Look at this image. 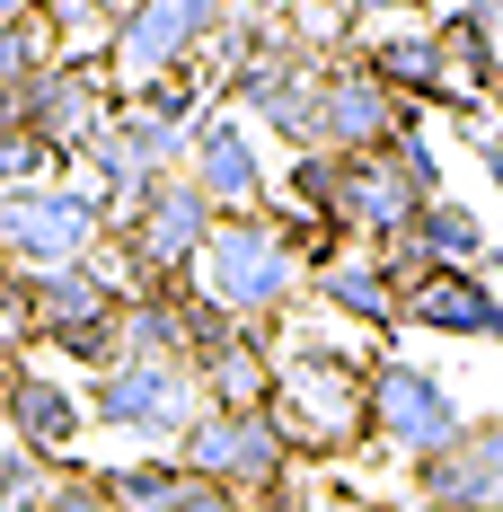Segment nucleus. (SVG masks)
<instances>
[{
  "label": "nucleus",
  "mask_w": 503,
  "mask_h": 512,
  "mask_svg": "<svg viewBox=\"0 0 503 512\" xmlns=\"http://www.w3.org/2000/svg\"><path fill=\"white\" fill-rule=\"evenodd\" d=\"M265 415L292 442V460H353V451H371V362L283 318Z\"/></svg>",
  "instance_id": "f257e3e1"
},
{
  "label": "nucleus",
  "mask_w": 503,
  "mask_h": 512,
  "mask_svg": "<svg viewBox=\"0 0 503 512\" xmlns=\"http://www.w3.org/2000/svg\"><path fill=\"white\" fill-rule=\"evenodd\" d=\"M195 292L221 309V318H239V327H283V318L309 301V265H301V248L283 239L274 204L265 212H221V221H212V239H203V256H195Z\"/></svg>",
  "instance_id": "f03ea898"
},
{
  "label": "nucleus",
  "mask_w": 503,
  "mask_h": 512,
  "mask_svg": "<svg viewBox=\"0 0 503 512\" xmlns=\"http://www.w3.org/2000/svg\"><path fill=\"white\" fill-rule=\"evenodd\" d=\"M212 221H221V212L195 195V177H159L133 212H115L98 265L124 283V301H133V292H159V283H186L203 239H212Z\"/></svg>",
  "instance_id": "7ed1b4c3"
},
{
  "label": "nucleus",
  "mask_w": 503,
  "mask_h": 512,
  "mask_svg": "<svg viewBox=\"0 0 503 512\" xmlns=\"http://www.w3.org/2000/svg\"><path fill=\"white\" fill-rule=\"evenodd\" d=\"M115 230V212L80 186V177H53V186H18L0 195V265L9 274H53V265H89Z\"/></svg>",
  "instance_id": "20e7f679"
},
{
  "label": "nucleus",
  "mask_w": 503,
  "mask_h": 512,
  "mask_svg": "<svg viewBox=\"0 0 503 512\" xmlns=\"http://www.w3.org/2000/svg\"><path fill=\"white\" fill-rule=\"evenodd\" d=\"M195 415H203V389H195V371H186V362L124 354L115 371L89 380V433L142 442V451H177Z\"/></svg>",
  "instance_id": "39448f33"
},
{
  "label": "nucleus",
  "mask_w": 503,
  "mask_h": 512,
  "mask_svg": "<svg viewBox=\"0 0 503 512\" xmlns=\"http://www.w3.org/2000/svg\"><path fill=\"white\" fill-rule=\"evenodd\" d=\"M168 460L186 468V477H203V486H221V495H239V504H256V495H274V486L301 477L292 442L274 433L265 407H203Z\"/></svg>",
  "instance_id": "423d86ee"
},
{
  "label": "nucleus",
  "mask_w": 503,
  "mask_h": 512,
  "mask_svg": "<svg viewBox=\"0 0 503 512\" xmlns=\"http://www.w3.org/2000/svg\"><path fill=\"white\" fill-rule=\"evenodd\" d=\"M459 433H468V398H459L442 371L398 362V354L371 362V442H380V451L433 460V451H451Z\"/></svg>",
  "instance_id": "0eeeda50"
},
{
  "label": "nucleus",
  "mask_w": 503,
  "mask_h": 512,
  "mask_svg": "<svg viewBox=\"0 0 503 512\" xmlns=\"http://www.w3.org/2000/svg\"><path fill=\"white\" fill-rule=\"evenodd\" d=\"M115 106H124V89H115L106 53H62V62H53L27 98L0 106V124H27L36 142H53L62 159H80L106 124H115Z\"/></svg>",
  "instance_id": "6e6552de"
},
{
  "label": "nucleus",
  "mask_w": 503,
  "mask_h": 512,
  "mask_svg": "<svg viewBox=\"0 0 503 512\" xmlns=\"http://www.w3.org/2000/svg\"><path fill=\"white\" fill-rule=\"evenodd\" d=\"M221 18H230V0H124V18H115V36H106L115 89H142L159 71H186V62L221 36Z\"/></svg>",
  "instance_id": "1a4fd4ad"
},
{
  "label": "nucleus",
  "mask_w": 503,
  "mask_h": 512,
  "mask_svg": "<svg viewBox=\"0 0 503 512\" xmlns=\"http://www.w3.org/2000/svg\"><path fill=\"white\" fill-rule=\"evenodd\" d=\"M186 177H195V195L212 212H265V204H274L265 133H256L248 115H230V106H212V115L195 124V142H186Z\"/></svg>",
  "instance_id": "9d476101"
},
{
  "label": "nucleus",
  "mask_w": 503,
  "mask_h": 512,
  "mask_svg": "<svg viewBox=\"0 0 503 512\" xmlns=\"http://www.w3.org/2000/svg\"><path fill=\"white\" fill-rule=\"evenodd\" d=\"M415 212H424V195L398 177V159H389V151L336 159V195H327V230H336V248H389V239L415 230Z\"/></svg>",
  "instance_id": "9b49d317"
},
{
  "label": "nucleus",
  "mask_w": 503,
  "mask_h": 512,
  "mask_svg": "<svg viewBox=\"0 0 503 512\" xmlns=\"http://www.w3.org/2000/svg\"><path fill=\"white\" fill-rule=\"evenodd\" d=\"M398 327L442 345H503V283L477 265H433L415 292H398Z\"/></svg>",
  "instance_id": "f8f14e48"
},
{
  "label": "nucleus",
  "mask_w": 503,
  "mask_h": 512,
  "mask_svg": "<svg viewBox=\"0 0 503 512\" xmlns=\"http://www.w3.org/2000/svg\"><path fill=\"white\" fill-rule=\"evenodd\" d=\"M406 124H424L415 106H398L353 53H336L327 62V80H318V151H336V159H353V151H389Z\"/></svg>",
  "instance_id": "ddd939ff"
},
{
  "label": "nucleus",
  "mask_w": 503,
  "mask_h": 512,
  "mask_svg": "<svg viewBox=\"0 0 503 512\" xmlns=\"http://www.w3.org/2000/svg\"><path fill=\"white\" fill-rule=\"evenodd\" d=\"M18 451H36L45 468H71L80 460V442H89V389L80 380H62L45 362H18V380H9V424H0Z\"/></svg>",
  "instance_id": "4468645a"
},
{
  "label": "nucleus",
  "mask_w": 503,
  "mask_h": 512,
  "mask_svg": "<svg viewBox=\"0 0 503 512\" xmlns=\"http://www.w3.org/2000/svg\"><path fill=\"white\" fill-rule=\"evenodd\" d=\"M415 504L424 512H503V415H468L451 451L415 460Z\"/></svg>",
  "instance_id": "2eb2a0df"
},
{
  "label": "nucleus",
  "mask_w": 503,
  "mask_h": 512,
  "mask_svg": "<svg viewBox=\"0 0 503 512\" xmlns=\"http://www.w3.org/2000/svg\"><path fill=\"white\" fill-rule=\"evenodd\" d=\"M433 45H442V115H495L503 106V36L459 0L433 18Z\"/></svg>",
  "instance_id": "dca6fc26"
},
{
  "label": "nucleus",
  "mask_w": 503,
  "mask_h": 512,
  "mask_svg": "<svg viewBox=\"0 0 503 512\" xmlns=\"http://www.w3.org/2000/svg\"><path fill=\"white\" fill-rule=\"evenodd\" d=\"M353 62H362L398 106H415V115L442 106V45H433V18H424V27H362Z\"/></svg>",
  "instance_id": "f3484780"
},
{
  "label": "nucleus",
  "mask_w": 503,
  "mask_h": 512,
  "mask_svg": "<svg viewBox=\"0 0 503 512\" xmlns=\"http://www.w3.org/2000/svg\"><path fill=\"white\" fill-rule=\"evenodd\" d=\"M27 301H36V345H53V336H71V327H106V318H124V283L89 256V265L27 274Z\"/></svg>",
  "instance_id": "a211bd4d"
},
{
  "label": "nucleus",
  "mask_w": 503,
  "mask_h": 512,
  "mask_svg": "<svg viewBox=\"0 0 503 512\" xmlns=\"http://www.w3.org/2000/svg\"><path fill=\"white\" fill-rule=\"evenodd\" d=\"M309 301L327 309V318L371 327V336H389V327H398V292H389V274H380V256H371V248L327 256V265L309 274Z\"/></svg>",
  "instance_id": "6ab92c4d"
},
{
  "label": "nucleus",
  "mask_w": 503,
  "mask_h": 512,
  "mask_svg": "<svg viewBox=\"0 0 503 512\" xmlns=\"http://www.w3.org/2000/svg\"><path fill=\"white\" fill-rule=\"evenodd\" d=\"M415 248L433 256V265H477V274H503V248L486 239V212L468 204V195H433V204L415 212Z\"/></svg>",
  "instance_id": "aec40b11"
},
{
  "label": "nucleus",
  "mask_w": 503,
  "mask_h": 512,
  "mask_svg": "<svg viewBox=\"0 0 503 512\" xmlns=\"http://www.w3.org/2000/svg\"><path fill=\"white\" fill-rule=\"evenodd\" d=\"M53 62H62V45H53V27L36 18V9H27V18H0V106L27 98Z\"/></svg>",
  "instance_id": "412c9836"
},
{
  "label": "nucleus",
  "mask_w": 503,
  "mask_h": 512,
  "mask_svg": "<svg viewBox=\"0 0 503 512\" xmlns=\"http://www.w3.org/2000/svg\"><path fill=\"white\" fill-rule=\"evenodd\" d=\"M53 177H71V159L36 142L27 124H0V195H18V186H53Z\"/></svg>",
  "instance_id": "4be33fe9"
},
{
  "label": "nucleus",
  "mask_w": 503,
  "mask_h": 512,
  "mask_svg": "<svg viewBox=\"0 0 503 512\" xmlns=\"http://www.w3.org/2000/svg\"><path fill=\"white\" fill-rule=\"evenodd\" d=\"M53 477L62 468H45L36 451H18V442H0V512H45Z\"/></svg>",
  "instance_id": "5701e85b"
},
{
  "label": "nucleus",
  "mask_w": 503,
  "mask_h": 512,
  "mask_svg": "<svg viewBox=\"0 0 503 512\" xmlns=\"http://www.w3.org/2000/svg\"><path fill=\"white\" fill-rule=\"evenodd\" d=\"M389 159H398V177L424 195V204H433V195H451V168H442V151H433V133H424V124H406L398 142H389Z\"/></svg>",
  "instance_id": "b1692460"
},
{
  "label": "nucleus",
  "mask_w": 503,
  "mask_h": 512,
  "mask_svg": "<svg viewBox=\"0 0 503 512\" xmlns=\"http://www.w3.org/2000/svg\"><path fill=\"white\" fill-rule=\"evenodd\" d=\"M45 512H124L115 504V495H106V468H62V477H53V495H45Z\"/></svg>",
  "instance_id": "393cba45"
},
{
  "label": "nucleus",
  "mask_w": 503,
  "mask_h": 512,
  "mask_svg": "<svg viewBox=\"0 0 503 512\" xmlns=\"http://www.w3.org/2000/svg\"><path fill=\"white\" fill-rule=\"evenodd\" d=\"M371 256H380V274H389V292H415V283L433 274V256L415 248V230H406V239H389V248H371Z\"/></svg>",
  "instance_id": "a878e982"
},
{
  "label": "nucleus",
  "mask_w": 503,
  "mask_h": 512,
  "mask_svg": "<svg viewBox=\"0 0 503 512\" xmlns=\"http://www.w3.org/2000/svg\"><path fill=\"white\" fill-rule=\"evenodd\" d=\"M353 18L362 27H424V18H442V0H353Z\"/></svg>",
  "instance_id": "bb28decb"
},
{
  "label": "nucleus",
  "mask_w": 503,
  "mask_h": 512,
  "mask_svg": "<svg viewBox=\"0 0 503 512\" xmlns=\"http://www.w3.org/2000/svg\"><path fill=\"white\" fill-rule=\"evenodd\" d=\"M239 512H318V504H309V486L292 477V486H274V495H256V504H239Z\"/></svg>",
  "instance_id": "cd10ccee"
},
{
  "label": "nucleus",
  "mask_w": 503,
  "mask_h": 512,
  "mask_svg": "<svg viewBox=\"0 0 503 512\" xmlns=\"http://www.w3.org/2000/svg\"><path fill=\"white\" fill-rule=\"evenodd\" d=\"M9 380H18V362L0 354V424H9Z\"/></svg>",
  "instance_id": "c85d7f7f"
},
{
  "label": "nucleus",
  "mask_w": 503,
  "mask_h": 512,
  "mask_svg": "<svg viewBox=\"0 0 503 512\" xmlns=\"http://www.w3.org/2000/svg\"><path fill=\"white\" fill-rule=\"evenodd\" d=\"M468 9H477V18H486V27L503 36V0H468Z\"/></svg>",
  "instance_id": "c756f323"
},
{
  "label": "nucleus",
  "mask_w": 503,
  "mask_h": 512,
  "mask_svg": "<svg viewBox=\"0 0 503 512\" xmlns=\"http://www.w3.org/2000/svg\"><path fill=\"white\" fill-rule=\"evenodd\" d=\"M477 168H486V186H495V195H503V151H486V159H477Z\"/></svg>",
  "instance_id": "7c9ffc66"
},
{
  "label": "nucleus",
  "mask_w": 503,
  "mask_h": 512,
  "mask_svg": "<svg viewBox=\"0 0 503 512\" xmlns=\"http://www.w3.org/2000/svg\"><path fill=\"white\" fill-rule=\"evenodd\" d=\"M27 9H36V0H0V18H27Z\"/></svg>",
  "instance_id": "2f4dec72"
}]
</instances>
